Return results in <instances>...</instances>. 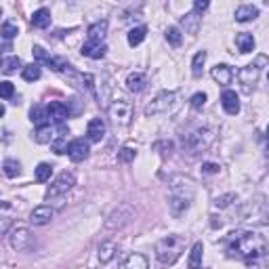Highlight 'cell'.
I'll return each mask as SVG.
<instances>
[{"label":"cell","mask_w":269,"mask_h":269,"mask_svg":"<svg viewBox=\"0 0 269 269\" xmlns=\"http://www.w3.org/2000/svg\"><path fill=\"white\" fill-rule=\"evenodd\" d=\"M227 251L232 257L238 259H246V261H254L261 259L265 252H269V244L263 235L246 232V234H232V240H229Z\"/></svg>","instance_id":"6da1fadb"},{"label":"cell","mask_w":269,"mask_h":269,"mask_svg":"<svg viewBox=\"0 0 269 269\" xmlns=\"http://www.w3.org/2000/svg\"><path fill=\"white\" fill-rule=\"evenodd\" d=\"M183 238L179 235H166L156 244V257L162 265H172L183 252Z\"/></svg>","instance_id":"7a4b0ae2"},{"label":"cell","mask_w":269,"mask_h":269,"mask_svg":"<svg viewBox=\"0 0 269 269\" xmlns=\"http://www.w3.org/2000/svg\"><path fill=\"white\" fill-rule=\"evenodd\" d=\"M194 198V185L189 179H175L170 185V204L175 210H183L189 206Z\"/></svg>","instance_id":"3957f363"},{"label":"cell","mask_w":269,"mask_h":269,"mask_svg":"<svg viewBox=\"0 0 269 269\" xmlns=\"http://www.w3.org/2000/svg\"><path fill=\"white\" fill-rule=\"evenodd\" d=\"M210 141H213L210 131L198 129V131H194V133H189V134H185V137H183V147L189 153H198V151L206 150V147L210 145Z\"/></svg>","instance_id":"277c9868"},{"label":"cell","mask_w":269,"mask_h":269,"mask_svg":"<svg viewBox=\"0 0 269 269\" xmlns=\"http://www.w3.org/2000/svg\"><path fill=\"white\" fill-rule=\"evenodd\" d=\"M110 118H112V122H116V124H122V126L129 124L131 118H133V105H131V101H126L124 97H118L110 105Z\"/></svg>","instance_id":"5b68a950"},{"label":"cell","mask_w":269,"mask_h":269,"mask_svg":"<svg viewBox=\"0 0 269 269\" xmlns=\"http://www.w3.org/2000/svg\"><path fill=\"white\" fill-rule=\"evenodd\" d=\"M74 185H76V177H74V172L63 170L61 175L55 179V183L49 187L47 198H57V196H61V194H67V191L72 189Z\"/></svg>","instance_id":"8992f818"},{"label":"cell","mask_w":269,"mask_h":269,"mask_svg":"<svg viewBox=\"0 0 269 269\" xmlns=\"http://www.w3.org/2000/svg\"><path fill=\"white\" fill-rule=\"evenodd\" d=\"M175 99H177V93H160L156 99L151 101L150 105L145 107V114L147 116H151V114H164V112H168L170 107H172V103H175Z\"/></svg>","instance_id":"52a82bcc"},{"label":"cell","mask_w":269,"mask_h":269,"mask_svg":"<svg viewBox=\"0 0 269 269\" xmlns=\"http://www.w3.org/2000/svg\"><path fill=\"white\" fill-rule=\"evenodd\" d=\"M238 78H240V84H242V88H244V93H251L252 86L257 84V80H259V67L257 66L242 67L238 72Z\"/></svg>","instance_id":"ba28073f"},{"label":"cell","mask_w":269,"mask_h":269,"mask_svg":"<svg viewBox=\"0 0 269 269\" xmlns=\"http://www.w3.org/2000/svg\"><path fill=\"white\" fill-rule=\"evenodd\" d=\"M47 110H49V118L59 126H63V122H66V120L69 118V114H72L69 107L66 103H61V101H50V103L47 105Z\"/></svg>","instance_id":"9c48e42d"},{"label":"cell","mask_w":269,"mask_h":269,"mask_svg":"<svg viewBox=\"0 0 269 269\" xmlns=\"http://www.w3.org/2000/svg\"><path fill=\"white\" fill-rule=\"evenodd\" d=\"M88 143L84 139H74L72 143H69V150H67V156L74 160V162H82V160L88 158Z\"/></svg>","instance_id":"30bf717a"},{"label":"cell","mask_w":269,"mask_h":269,"mask_svg":"<svg viewBox=\"0 0 269 269\" xmlns=\"http://www.w3.org/2000/svg\"><path fill=\"white\" fill-rule=\"evenodd\" d=\"M53 219H55V210L50 206H38L32 210V215H30L32 225H47V223H50Z\"/></svg>","instance_id":"8fae6325"},{"label":"cell","mask_w":269,"mask_h":269,"mask_svg":"<svg viewBox=\"0 0 269 269\" xmlns=\"http://www.w3.org/2000/svg\"><path fill=\"white\" fill-rule=\"evenodd\" d=\"M32 244V235H30V232L25 227H19V229H15L13 232V235H11V246L15 248V251H25Z\"/></svg>","instance_id":"7c38bea8"},{"label":"cell","mask_w":269,"mask_h":269,"mask_svg":"<svg viewBox=\"0 0 269 269\" xmlns=\"http://www.w3.org/2000/svg\"><path fill=\"white\" fill-rule=\"evenodd\" d=\"M221 105L229 116H235V114L240 112V99H238V95H235V91H223Z\"/></svg>","instance_id":"4fadbf2b"},{"label":"cell","mask_w":269,"mask_h":269,"mask_svg":"<svg viewBox=\"0 0 269 269\" xmlns=\"http://www.w3.org/2000/svg\"><path fill=\"white\" fill-rule=\"evenodd\" d=\"M105 134V122L101 118H93L91 122L86 126V137L88 141H93V143H99L101 139H103Z\"/></svg>","instance_id":"5bb4252c"},{"label":"cell","mask_w":269,"mask_h":269,"mask_svg":"<svg viewBox=\"0 0 269 269\" xmlns=\"http://www.w3.org/2000/svg\"><path fill=\"white\" fill-rule=\"evenodd\" d=\"M105 50H107V47L103 42H84L82 44V55L84 57H91V59H101V57L105 55Z\"/></svg>","instance_id":"9a60e30c"},{"label":"cell","mask_w":269,"mask_h":269,"mask_svg":"<svg viewBox=\"0 0 269 269\" xmlns=\"http://www.w3.org/2000/svg\"><path fill=\"white\" fill-rule=\"evenodd\" d=\"M259 17V9L252 4H242L235 9V21L240 23H246V21H252V19Z\"/></svg>","instance_id":"2e32d148"},{"label":"cell","mask_w":269,"mask_h":269,"mask_svg":"<svg viewBox=\"0 0 269 269\" xmlns=\"http://www.w3.org/2000/svg\"><path fill=\"white\" fill-rule=\"evenodd\" d=\"M126 86H129V91H133V93H141L147 86V76L143 72L129 74V78H126Z\"/></svg>","instance_id":"e0dca14e"},{"label":"cell","mask_w":269,"mask_h":269,"mask_svg":"<svg viewBox=\"0 0 269 269\" xmlns=\"http://www.w3.org/2000/svg\"><path fill=\"white\" fill-rule=\"evenodd\" d=\"M30 120L38 126V129H40V126H47L49 124V110L44 105H34L30 110Z\"/></svg>","instance_id":"ac0fdd59"},{"label":"cell","mask_w":269,"mask_h":269,"mask_svg":"<svg viewBox=\"0 0 269 269\" xmlns=\"http://www.w3.org/2000/svg\"><path fill=\"white\" fill-rule=\"evenodd\" d=\"M105 32H107V21L105 19H101V21H95L91 28H88V40L91 42H101L105 38Z\"/></svg>","instance_id":"d6986e66"},{"label":"cell","mask_w":269,"mask_h":269,"mask_svg":"<svg viewBox=\"0 0 269 269\" xmlns=\"http://www.w3.org/2000/svg\"><path fill=\"white\" fill-rule=\"evenodd\" d=\"M213 78L219 82V84H229L234 78V72L229 66H225V63H219V66L213 67Z\"/></svg>","instance_id":"ffe728a7"},{"label":"cell","mask_w":269,"mask_h":269,"mask_svg":"<svg viewBox=\"0 0 269 269\" xmlns=\"http://www.w3.org/2000/svg\"><path fill=\"white\" fill-rule=\"evenodd\" d=\"M122 269H147V259L139 252L129 254V257L122 261Z\"/></svg>","instance_id":"44dd1931"},{"label":"cell","mask_w":269,"mask_h":269,"mask_svg":"<svg viewBox=\"0 0 269 269\" xmlns=\"http://www.w3.org/2000/svg\"><path fill=\"white\" fill-rule=\"evenodd\" d=\"M116 252H118V246L114 244V242H103V244L99 246V261L101 263H110V261L116 257Z\"/></svg>","instance_id":"7402d4cb"},{"label":"cell","mask_w":269,"mask_h":269,"mask_svg":"<svg viewBox=\"0 0 269 269\" xmlns=\"http://www.w3.org/2000/svg\"><path fill=\"white\" fill-rule=\"evenodd\" d=\"M202 252H204L202 242H196L194 248H191V252H189V261H187L189 269H200L202 267Z\"/></svg>","instance_id":"603a6c76"},{"label":"cell","mask_w":269,"mask_h":269,"mask_svg":"<svg viewBox=\"0 0 269 269\" xmlns=\"http://www.w3.org/2000/svg\"><path fill=\"white\" fill-rule=\"evenodd\" d=\"M235 47H238L240 53H251V50L254 49V38L252 34H238L235 36Z\"/></svg>","instance_id":"cb8c5ba5"},{"label":"cell","mask_w":269,"mask_h":269,"mask_svg":"<svg viewBox=\"0 0 269 269\" xmlns=\"http://www.w3.org/2000/svg\"><path fill=\"white\" fill-rule=\"evenodd\" d=\"M32 25H34V28H40V30L49 28L50 25V13L47 9H38L34 15H32Z\"/></svg>","instance_id":"d4e9b609"},{"label":"cell","mask_w":269,"mask_h":269,"mask_svg":"<svg viewBox=\"0 0 269 269\" xmlns=\"http://www.w3.org/2000/svg\"><path fill=\"white\" fill-rule=\"evenodd\" d=\"M181 23H183V28L189 32V34H196L198 28H200V15L198 13H189V15H185L181 19Z\"/></svg>","instance_id":"484cf974"},{"label":"cell","mask_w":269,"mask_h":269,"mask_svg":"<svg viewBox=\"0 0 269 269\" xmlns=\"http://www.w3.org/2000/svg\"><path fill=\"white\" fill-rule=\"evenodd\" d=\"M145 34H147V28H145V25H139V28H133V30L129 32V44H131V47H137V44L143 42Z\"/></svg>","instance_id":"4316f807"},{"label":"cell","mask_w":269,"mask_h":269,"mask_svg":"<svg viewBox=\"0 0 269 269\" xmlns=\"http://www.w3.org/2000/svg\"><path fill=\"white\" fill-rule=\"evenodd\" d=\"M204 61H206V50H200V53H196L194 61H191V74H194L196 78H200V76H202Z\"/></svg>","instance_id":"83f0119b"},{"label":"cell","mask_w":269,"mask_h":269,"mask_svg":"<svg viewBox=\"0 0 269 269\" xmlns=\"http://www.w3.org/2000/svg\"><path fill=\"white\" fill-rule=\"evenodd\" d=\"M34 139L38 143H53V126L47 124V126H40V129L36 131Z\"/></svg>","instance_id":"f1b7e54d"},{"label":"cell","mask_w":269,"mask_h":269,"mask_svg":"<svg viewBox=\"0 0 269 269\" xmlns=\"http://www.w3.org/2000/svg\"><path fill=\"white\" fill-rule=\"evenodd\" d=\"M21 76H23L25 82H34V80H38V78H40V66H38V63H30V66L23 67Z\"/></svg>","instance_id":"f546056e"},{"label":"cell","mask_w":269,"mask_h":269,"mask_svg":"<svg viewBox=\"0 0 269 269\" xmlns=\"http://www.w3.org/2000/svg\"><path fill=\"white\" fill-rule=\"evenodd\" d=\"M2 168H4V175L6 177H17L19 172H21V164L17 162V160H4V164H2Z\"/></svg>","instance_id":"4dcf8cb0"},{"label":"cell","mask_w":269,"mask_h":269,"mask_svg":"<svg viewBox=\"0 0 269 269\" xmlns=\"http://www.w3.org/2000/svg\"><path fill=\"white\" fill-rule=\"evenodd\" d=\"M19 66H21V59H19V57H4V59H2V72L6 76L15 72Z\"/></svg>","instance_id":"1f68e13d"},{"label":"cell","mask_w":269,"mask_h":269,"mask_svg":"<svg viewBox=\"0 0 269 269\" xmlns=\"http://www.w3.org/2000/svg\"><path fill=\"white\" fill-rule=\"evenodd\" d=\"M50 172H53L50 164H47V162L38 164V166H36V181H40V183L49 181V179H50Z\"/></svg>","instance_id":"d6a6232c"},{"label":"cell","mask_w":269,"mask_h":269,"mask_svg":"<svg viewBox=\"0 0 269 269\" xmlns=\"http://www.w3.org/2000/svg\"><path fill=\"white\" fill-rule=\"evenodd\" d=\"M166 40H168L172 47H179V44H181V40H183L181 30L175 28V25H172V28H168V30H166Z\"/></svg>","instance_id":"836d02e7"},{"label":"cell","mask_w":269,"mask_h":269,"mask_svg":"<svg viewBox=\"0 0 269 269\" xmlns=\"http://www.w3.org/2000/svg\"><path fill=\"white\" fill-rule=\"evenodd\" d=\"M50 147H53V151L55 153H67V150H69V143H67V139L66 137H57V141H53L50 143Z\"/></svg>","instance_id":"e575fe53"},{"label":"cell","mask_w":269,"mask_h":269,"mask_svg":"<svg viewBox=\"0 0 269 269\" xmlns=\"http://www.w3.org/2000/svg\"><path fill=\"white\" fill-rule=\"evenodd\" d=\"M17 34H19L17 25H13L11 21H4V23H2V38H4V40H6V42H9V40H11V38H15Z\"/></svg>","instance_id":"d590c367"},{"label":"cell","mask_w":269,"mask_h":269,"mask_svg":"<svg viewBox=\"0 0 269 269\" xmlns=\"http://www.w3.org/2000/svg\"><path fill=\"white\" fill-rule=\"evenodd\" d=\"M137 156V151L133 150V147H122V150L118 151V162H131Z\"/></svg>","instance_id":"8d00e7d4"},{"label":"cell","mask_w":269,"mask_h":269,"mask_svg":"<svg viewBox=\"0 0 269 269\" xmlns=\"http://www.w3.org/2000/svg\"><path fill=\"white\" fill-rule=\"evenodd\" d=\"M9 210H11L9 202H2V227H0V232H2V234L9 232V223H11V219H9Z\"/></svg>","instance_id":"74e56055"},{"label":"cell","mask_w":269,"mask_h":269,"mask_svg":"<svg viewBox=\"0 0 269 269\" xmlns=\"http://www.w3.org/2000/svg\"><path fill=\"white\" fill-rule=\"evenodd\" d=\"M13 93H15V88H13L11 82H0V97L2 99H11L13 97Z\"/></svg>","instance_id":"f35d334b"},{"label":"cell","mask_w":269,"mask_h":269,"mask_svg":"<svg viewBox=\"0 0 269 269\" xmlns=\"http://www.w3.org/2000/svg\"><path fill=\"white\" fill-rule=\"evenodd\" d=\"M204 103H206V95L204 93H196L194 97H191V107H194V110H200V107H204Z\"/></svg>","instance_id":"ab89813d"},{"label":"cell","mask_w":269,"mask_h":269,"mask_svg":"<svg viewBox=\"0 0 269 269\" xmlns=\"http://www.w3.org/2000/svg\"><path fill=\"white\" fill-rule=\"evenodd\" d=\"M34 57H36L38 61H44V63H47L50 55H47V53H44V49H42V47H34Z\"/></svg>","instance_id":"60d3db41"},{"label":"cell","mask_w":269,"mask_h":269,"mask_svg":"<svg viewBox=\"0 0 269 269\" xmlns=\"http://www.w3.org/2000/svg\"><path fill=\"white\" fill-rule=\"evenodd\" d=\"M206 9H208V0H196L194 2V13H198V15Z\"/></svg>","instance_id":"b9f144b4"},{"label":"cell","mask_w":269,"mask_h":269,"mask_svg":"<svg viewBox=\"0 0 269 269\" xmlns=\"http://www.w3.org/2000/svg\"><path fill=\"white\" fill-rule=\"evenodd\" d=\"M202 170L206 172V175H215V172H219V164H213V162H206L202 166Z\"/></svg>","instance_id":"7bdbcfd3"},{"label":"cell","mask_w":269,"mask_h":269,"mask_svg":"<svg viewBox=\"0 0 269 269\" xmlns=\"http://www.w3.org/2000/svg\"><path fill=\"white\" fill-rule=\"evenodd\" d=\"M82 80L86 82V88H88V91L95 93V78H93V76H91V74H84V76H82Z\"/></svg>","instance_id":"ee69618b"},{"label":"cell","mask_w":269,"mask_h":269,"mask_svg":"<svg viewBox=\"0 0 269 269\" xmlns=\"http://www.w3.org/2000/svg\"><path fill=\"white\" fill-rule=\"evenodd\" d=\"M227 200H234V196H225V198H221V200H217V206H227Z\"/></svg>","instance_id":"f6af8a7d"},{"label":"cell","mask_w":269,"mask_h":269,"mask_svg":"<svg viewBox=\"0 0 269 269\" xmlns=\"http://www.w3.org/2000/svg\"><path fill=\"white\" fill-rule=\"evenodd\" d=\"M267 134H269V129H267Z\"/></svg>","instance_id":"bcb514c9"}]
</instances>
